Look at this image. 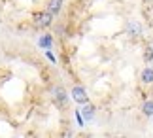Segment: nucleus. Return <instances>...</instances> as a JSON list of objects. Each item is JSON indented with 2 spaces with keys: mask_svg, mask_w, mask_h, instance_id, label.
Listing matches in <instances>:
<instances>
[{
  "mask_svg": "<svg viewBox=\"0 0 153 138\" xmlns=\"http://www.w3.org/2000/svg\"><path fill=\"white\" fill-rule=\"evenodd\" d=\"M74 116H76V121H78L79 127H85V119H83V116H81V112H79V110H76V112H74Z\"/></svg>",
  "mask_w": 153,
  "mask_h": 138,
  "instance_id": "nucleus-11",
  "label": "nucleus"
},
{
  "mask_svg": "<svg viewBox=\"0 0 153 138\" xmlns=\"http://www.w3.org/2000/svg\"><path fill=\"white\" fill-rule=\"evenodd\" d=\"M140 81H142L144 85H151L153 83V68L151 66L142 68V72H140Z\"/></svg>",
  "mask_w": 153,
  "mask_h": 138,
  "instance_id": "nucleus-7",
  "label": "nucleus"
},
{
  "mask_svg": "<svg viewBox=\"0 0 153 138\" xmlns=\"http://www.w3.org/2000/svg\"><path fill=\"white\" fill-rule=\"evenodd\" d=\"M144 61H146V63H151V61H153V46L146 47V53H144Z\"/></svg>",
  "mask_w": 153,
  "mask_h": 138,
  "instance_id": "nucleus-10",
  "label": "nucleus"
},
{
  "mask_svg": "<svg viewBox=\"0 0 153 138\" xmlns=\"http://www.w3.org/2000/svg\"><path fill=\"white\" fill-rule=\"evenodd\" d=\"M142 113L146 117H153V98H146L142 102Z\"/></svg>",
  "mask_w": 153,
  "mask_h": 138,
  "instance_id": "nucleus-9",
  "label": "nucleus"
},
{
  "mask_svg": "<svg viewBox=\"0 0 153 138\" xmlns=\"http://www.w3.org/2000/svg\"><path fill=\"white\" fill-rule=\"evenodd\" d=\"M62 6H64V0H48V2H45V10L53 15H59L61 10H62Z\"/></svg>",
  "mask_w": 153,
  "mask_h": 138,
  "instance_id": "nucleus-6",
  "label": "nucleus"
},
{
  "mask_svg": "<svg viewBox=\"0 0 153 138\" xmlns=\"http://www.w3.org/2000/svg\"><path fill=\"white\" fill-rule=\"evenodd\" d=\"M45 57H48V59H49V61H51L53 64L57 63V57H55V55H53V53H51V49H45Z\"/></svg>",
  "mask_w": 153,
  "mask_h": 138,
  "instance_id": "nucleus-12",
  "label": "nucleus"
},
{
  "mask_svg": "<svg viewBox=\"0 0 153 138\" xmlns=\"http://www.w3.org/2000/svg\"><path fill=\"white\" fill-rule=\"evenodd\" d=\"M70 98H72L76 104H85V102H89L87 89H85L83 85H74L72 89H70Z\"/></svg>",
  "mask_w": 153,
  "mask_h": 138,
  "instance_id": "nucleus-2",
  "label": "nucleus"
},
{
  "mask_svg": "<svg viewBox=\"0 0 153 138\" xmlns=\"http://www.w3.org/2000/svg\"><path fill=\"white\" fill-rule=\"evenodd\" d=\"M53 21H55V15L49 13L48 10L36 11V13L32 15V25H34V28H40V31H44V28H49V27L53 25Z\"/></svg>",
  "mask_w": 153,
  "mask_h": 138,
  "instance_id": "nucleus-1",
  "label": "nucleus"
},
{
  "mask_svg": "<svg viewBox=\"0 0 153 138\" xmlns=\"http://www.w3.org/2000/svg\"><path fill=\"white\" fill-rule=\"evenodd\" d=\"M51 95H53V100L59 104V106H66L68 102V97H70V93L64 89L62 85H55L51 89Z\"/></svg>",
  "mask_w": 153,
  "mask_h": 138,
  "instance_id": "nucleus-3",
  "label": "nucleus"
},
{
  "mask_svg": "<svg viewBox=\"0 0 153 138\" xmlns=\"http://www.w3.org/2000/svg\"><path fill=\"white\" fill-rule=\"evenodd\" d=\"M148 2H153V0H148Z\"/></svg>",
  "mask_w": 153,
  "mask_h": 138,
  "instance_id": "nucleus-13",
  "label": "nucleus"
},
{
  "mask_svg": "<svg viewBox=\"0 0 153 138\" xmlns=\"http://www.w3.org/2000/svg\"><path fill=\"white\" fill-rule=\"evenodd\" d=\"M79 112H81V116H83V119H85V121H93V119H95V116H97V108L93 106L91 102H85V104H81Z\"/></svg>",
  "mask_w": 153,
  "mask_h": 138,
  "instance_id": "nucleus-5",
  "label": "nucleus"
},
{
  "mask_svg": "<svg viewBox=\"0 0 153 138\" xmlns=\"http://www.w3.org/2000/svg\"><path fill=\"white\" fill-rule=\"evenodd\" d=\"M53 42H55V38H53V34H42L38 38V46L42 47V49H51Z\"/></svg>",
  "mask_w": 153,
  "mask_h": 138,
  "instance_id": "nucleus-8",
  "label": "nucleus"
},
{
  "mask_svg": "<svg viewBox=\"0 0 153 138\" xmlns=\"http://www.w3.org/2000/svg\"><path fill=\"white\" fill-rule=\"evenodd\" d=\"M142 32H144V28H142V25H140L138 21L131 19L127 23V34L131 36V38H138V36H142Z\"/></svg>",
  "mask_w": 153,
  "mask_h": 138,
  "instance_id": "nucleus-4",
  "label": "nucleus"
}]
</instances>
